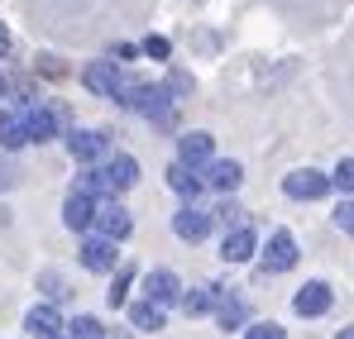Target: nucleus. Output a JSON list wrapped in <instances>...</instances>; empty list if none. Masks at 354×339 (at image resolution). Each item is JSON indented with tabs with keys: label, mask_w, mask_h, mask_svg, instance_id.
Wrapping results in <instances>:
<instances>
[{
	"label": "nucleus",
	"mask_w": 354,
	"mask_h": 339,
	"mask_svg": "<svg viewBox=\"0 0 354 339\" xmlns=\"http://www.w3.org/2000/svg\"><path fill=\"white\" fill-rule=\"evenodd\" d=\"M96 196H82V191H72L67 201H62V225L67 229H91L96 225Z\"/></svg>",
	"instance_id": "nucleus-8"
},
{
	"label": "nucleus",
	"mask_w": 354,
	"mask_h": 339,
	"mask_svg": "<svg viewBox=\"0 0 354 339\" xmlns=\"http://www.w3.org/2000/svg\"><path fill=\"white\" fill-rule=\"evenodd\" d=\"M129 278H134L129 268H120V273H115V282H111V291H106L111 306H124V296H129Z\"/></svg>",
	"instance_id": "nucleus-23"
},
{
	"label": "nucleus",
	"mask_w": 354,
	"mask_h": 339,
	"mask_svg": "<svg viewBox=\"0 0 354 339\" xmlns=\"http://www.w3.org/2000/svg\"><path fill=\"white\" fill-rule=\"evenodd\" d=\"M254 253H259V239H254L249 225L235 229V234H225V244H221V258H225V263H249Z\"/></svg>",
	"instance_id": "nucleus-14"
},
{
	"label": "nucleus",
	"mask_w": 354,
	"mask_h": 339,
	"mask_svg": "<svg viewBox=\"0 0 354 339\" xmlns=\"http://www.w3.org/2000/svg\"><path fill=\"white\" fill-rule=\"evenodd\" d=\"M330 186H335V182H330L326 172H316V168H297V172L283 177V191H288L292 201H321Z\"/></svg>",
	"instance_id": "nucleus-1"
},
{
	"label": "nucleus",
	"mask_w": 354,
	"mask_h": 339,
	"mask_svg": "<svg viewBox=\"0 0 354 339\" xmlns=\"http://www.w3.org/2000/svg\"><path fill=\"white\" fill-rule=\"evenodd\" d=\"M216 225V215H206V211H196V206H182L173 215V234L177 239H187V244H196V239H206Z\"/></svg>",
	"instance_id": "nucleus-4"
},
{
	"label": "nucleus",
	"mask_w": 354,
	"mask_h": 339,
	"mask_svg": "<svg viewBox=\"0 0 354 339\" xmlns=\"http://www.w3.org/2000/svg\"><path fill=\"white\" fill-rule=\"evenodd\" d=\"M24 330L39 339H58L62 335V316L53 311V306H34L29 316H24Z\"/></svg>",
	"instance_id": "nucleus-15"
},
{
	"label": "nucleus",
	"mask_w": 354,
	"mask_h": 339,
	"mask_svg": "<svg viewBox=\"0 0 354 339\" xmlns=\"http://www.w3.org/2000/svg\"><path fill=\"white\" fill-rule=\"evenodd\" d=\"M67 148H72L77 163H96V158L106 153V134H101V129H72V134H67Z\"/></svg>",
	"instance_id": "nucleus-11"
},
{
	"label": "nucleus",
	"mask_w": 354,
	"mask_h": 339,
	"mask_svg": "<svg viewBox=\"0 0 354 339\" xmlns=\"http://www.w3.org/2000/svg\"><path fill=\"white\" fill-rule=\"evenodd\" d=\"M239 182H244V168H239L235 158H216L206 168V186H216V191H235Z\"/></svg>",
	"instance_id": "nucleus-16"
},
{
	"label": "nucleus",
	"mask_w": 354,
	"mask_h": 339,
	"mask_svg": "<svg viewBox=\"0 0 354 339\" xmlns=\"http://www.w3.org/2000/svg\"><path fill=\"white\" fill-rule=\"evenodd\" d=\"M335 225L345 229V234H354V201H340L335 206Z\"/></svg>",
	"instance_id": "nucleus-27"
},
{
	"label": "nucleus",
	"mask_w": 354,
	"mask_h": 339,
	"mask_svg": "<svg viewBox=\"0 0 354 339\" xmlns=\"http://www.w3.org/2000/svg\"><path fill=\"white\" fill-rule=\"evenodd\" d=\"M39 62H44V72H48V77H62V62H58V57H39Z\"/></svg>",
	"instance_id": "nucleus-30"
},
{
	"label": "nucleus",
	"mask_w": 354,
	"mask_h": 339,
	"mask_svg": "<svg viewBox=\"0 0 354 339\" xmlns=\"http://www.w3.org/2000/svg\"><path fill=\"white\" fill-rule=\"evenodd\" d=\"M82 268L86 273H115V244L111 239H86L82 244Z\"/></svg>",
	"instance_id": "nucleus-12"
},
{
	"label": "nucleus",
	"mask_w": 354,
	"mask_h": 339,
	"mask_svg": "<svg viewBox=\"0 0 354 339\" xmlns=\"http://www.w3.org/2000/svg\"><path fill=\"white\" fill-rule=\"evenodd\" d=\"M19 144H29V134H24V115H5V110H0V148H19Z\"/></svg>",
	"instance_id": "nucleus-20"
},
{
	"label": "nucleus",
	"mask_w": 354,
	"mask_h": 339,
	"mask_svg": "<svg viewBox=\"0 0 354 339\" xmlns=\"http://www.w3.org/2000/svg\"><path fill=\"white\" fill-rule=\"evenodd\" d=\"M211 148H216V139L211 134H201V129H192V134H182L177 139V163H187V168H211L216 158H211Z\"/></svg>",
	"instance_id": "nucleus-2"
},
{
	"label": "nucleus",
	"mask_w": 354,
	"mask_h": 339,
	"mask_svg": "<svg viewBox=\"0 0 354 339\" xmlns=\"http://www.w3.org/2000/svg\"><path fill=\"white\" fill-rule=\"evenodd\" d=\"M216 301H221V287H187L182 291V311L187 316H206V311H216Z\"/></svg>",
	"instance_id": "nucleus-18"
},
{
	"label": "nucleus",
	"mask_w": 354,
	"mask_h": 339,
	"mask_svg": "<svg viewBox=\"0 0 354 339\" xmlns=\"http://www.w3.org/2000/svg\"><path fill=\"white\" fill-rule=\"evenodd\" d=\"M129 325H134V330H163V306L134 301V306H129Z\"/></svg>",
	"instance_id": "nucleus-19"
},
{
	"label": "nucleus",
	"mask_w": 354,
	"mask_h": 339,
	"mask_svg": "<svg viewBox=\"0 0 354 339\" xmlns=\"http://www.w3.org/2000/svg\"><path fill=\"white\" fill-rule=\"evenodd\" d=\"M10 53V29H5V24H0V57Z\"/></svg>",
	"instance_id": "nucleus-31"
},
{
	"label": "nucleus",
	"mask_w": 354,
	"mask_h": 339,
	"mask_svg": "<svg viewBox=\"0 0 354 339\" xmlns=\"http://www.w3.org/2000/svg\"><path fill=\"white\" fill-rule=\"evenodd\" d=\"M10 182H15V177H10V172H5V168H0V186H10Z\"/></svg>",
	"instance_id": "nucleus-33"
},
{
	"label": "nucleus",
	"mask_w": 354,
	"mask_h": 339,
	"mask_svg": "<svg viewBox=\"0 0 354 339\" xmlns=\"http://www.w3.org/2000/svg\"><path fill=\"white\" fill-rule=\"evenodd\" d=\"M168 91H173V96L192 91V77H187V72H173V77H168Z\"/></svg>",
	"instance_id": "nucleus-29"
},
{
	"label": "nucleus",
	"mask_w": 354,
	"mask_h": 339,
	"mask_svg": "<svg viewBox=\"0 0 354 339\" xmlns=\"http://www.w3.org/2000/svg\"><path fill=\"white\" fill-rule=\"evenodd\" d=\"M0 96H5V77H0Z\"/></svg>",
	"instance_id": "nucleus-34"
},
{
	"label": "nucleus",
	"mask_w": 354,
	"mask_h": 339,
	"mask_svg": "<svg viewBox=\"0 0 354 339\" xmlns=\"http://www.w3.org/2000/svg\"><path fill=\"white\" fill-rule=\"evenodd\" d=\"M24 134H29V144H44V139H53V129H58V119L48 106H24Z\"/></svg>",
	"instance_id": "nucleus-13"
},
{
	"label": "nucleus",
	"mask_w": 354,
	"mask_h": 339,
	"mask_svg": "<svg viewBox=\"0 0 354 339\" xmlns=\"http://www.w3.org/2000/svg\"><path fill=\"white\" fill-rule=\"evenodd\" d=\"M249 339H288V335H283V325H273V320H259V325H249Z\"/></svg>",
	"instance_id": "nucleus-25"
},
{
	"label": "nucleus",
	"mask_w": 354,
	"mask_h": 339,
	"mask_svg": "<svg viewBox=\"0 0 354 339\" xmlns=\"http://www.w3.org/2000/svg\"><path fill=\"white\" fill-rule=\"evenodd\" d=\"M144 301H153V306L182 301V282H177V273H168V268H153V273L144 278Z\"/></svg>",
	"instance_id": "nucleus-6"
},
{
	"label": "nucleus",
	"mask_w": 354,
	"mask_h": 339,
	"mask_svg": "<svg viewBox=\"0 0 354 339\" xmlns=\"http://www.w3.org/2000/svg\"><path fill=\"white\" fill-rule=\"evenodd\" d=\"M335 339H354V325H345V330H340V335H335Z\"/></svg>",
	"instance_id": "nucleus-32"
},
{
	"label": "nucleus",
	"mask_w": 354,
	"mask_h": 339,
	"mask_svg": "<svg viewBox=\"0 0 354 339\" xmlns=\"http://www.w3.org/2000/svg\"><path fill=\"white\" fill-rule=\"evenodd\" d=\"M101 177H106V191H111V196H120V191H129V186L139 182V163H134L129 153H115V158L101 168Z\"/></svg>",
	"instance_id": "nucleus-7"
},
{
	"label": "nucleus",
	"mask_w": 354,
	"mask_h": 339,
	"mask_svg": "<svg viewBox=\"0 0 354 339\" xmlns=\"http://www.w3.org/2000/svg\"><path fill=\"white\" fill-rule=\"evenodd\" d=\"M82 81H86V91H96V96H120V86H124L115 62H86Z\"/></svg>",
	"instance_id": "nucleus-9"
},
{
	"label": "nucleus",
	"mask_w": 354,
	"mask_h": 339,
	"mask_svg": "<svg viewBox=\"0 0 354 339\" xmlns=\"http://www.w3.org/2000/svg\"><path fill=\"white\" fill-rule=\"evenodd\" d=\"M168 186H173L177 196H187V201H192V196L206 186V172L187 168V163H173V168H168Z\"/></svg>",
	"instance_id": "nucleus-17"
},
{
	"label": "nucleus",
	"mask_w": 354,
	"mask_h": 339,
	"mask_svg": "<svg viewBox=\"0 0 354 339\" xmlns=\"http://www.w3.org/2000/svg\"><path fill=\"white\" fill-rule=\"evenodd\" d=\"M297 263V239L288 229H278V234H268V249H263V268L268 273H288Z\"/></svg>",
	"instance_id": "nucleus-5"
},
{
	"label": "nucleus",
	"mask_w": 354,
	"mask_h": 339,
	"mask_svg": "<svg viewBox=\"0 0 354 339\" xmlns=\"http://www.w3.org/2000/svg\"><path fill=\"white\" fill-rule=\"evenodd\" d=\"M330 182H335L340 191H354V158H345V163L335 168V177H330Z\"/></svg>",
	"instance_id": "nucleus-26"
},
{
	"label": "nucleus",
	"mask_w": 354,
	"mask_h": 339,
	"mask_svg": "<svg viewBox=\"0 0 354 339\" xmlns=\"http://www.w3.org/2000/svg\"><path fill=\"white\" fill-rule=\"evenodd\" d=\"M58 339H62V335H58Z\"/></svg>",
	"instance_id": "nucleus-35"
},
{
	"label": "nucleus",
	"mask_w": 354,
	"mask_h": 339,
	"mask_svg": "<svg viewBox=\"0 0 354 339\" xmlns=\"http://www.w3.org/2000/svg\"><path fill=\"white\" fill-rule=\"evenodd\" d=\"M216 316H221V325H225V330H235L239 320H244V306H239V296L221 291V301H216Z\"/></svg>",
	"instance_id": "nucleus-21"
},
{
	"label": "nucleus",
	"mask_w": 354,
	"mask_h": 339,
	"mask_svg": "<svg viewBox=\"0 0 354 339\" xmlns=\"http://www.w3.org/2000/svg\"><path fill=\"white\" fill-rule=\"evenodd\" d=\"M96 225H101V239H111V244H120L129 229H134V220H129V211L120 206V201H106L101 211H96Z\"/></svg>",
	"instance_id": "nucleus-10"
},
{
	"label": "nucleus",
	"mask_w": 354,
	"mask_h": 339,
	"mask_svg": "<svg viewBox=\"0 0 354 339\" xmlns=\"http://www.w3.org/2000/svg\"><path fill=\"white\" fill-rule=\"evenodd\" d=\"M144 53H149V57H168V53H173V43L153 34V39H144Z\"/></svg>",
	"instance_id": "nucleus-28"
},
{
	"label": "nucleus",
	"mask_w": 354,
	"mask_h": 339,
	"mask_svg": "<svg viewBox=\"0 0 354 339\" xmlns=\"http://www.w3.org/2000/svg\"><path fill=\"white\" fill-rule=\"evenodd\" d=\"M330 306H335V291L326 282H306V287H297V296H292L297 316H326Z\"/></svg>",
	"instance_id": "nucleus-3"
},
{
	"label": "nucleus",
	"mask_w": 354,
	"mask_h": 339,
	"mask_svg": "<svg viewBox=\"0 0 354 339\" xmlns=\"http://www.w3.org/2000/svg\"><path fill=\"white\" fill-rule=\"evenodd\" d=\"M216 220H221V225H225V234H235V229H244V211H239V206H230V201H225V206H221V211H216Z\"/></svg>",
	"instance_id": "nucleus-24"
},
{
	"label": "nucleus",
	"mask_w": 354,
	"mask_h": 339,
	"mask_svg": "<svg viewBox=\"0 0 354 339\" xmlns=\"http://www.w3.org/2000/svg\"><path fill=\"white\" fill-rule=\"evenodd\" d=\"M67 330H72V339H106V325H101L96 316H77Z\"/></svg>",
	"instance_id": "nucleus-22"
}]
</instances>
